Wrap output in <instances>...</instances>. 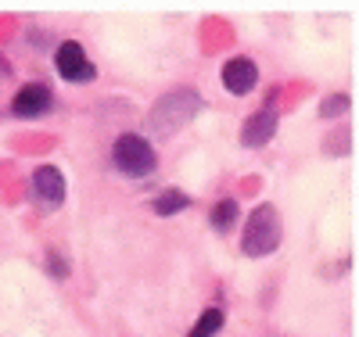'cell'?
Listing matches in <instances>:
<instances>
[{"instance_id": "1", "label": "cell", "mask_w": 359, "mask_h": 337, "mask_svg": "<svg viewBox=\"0 0 359 337\" xmlns=\"http://www.w3.org/2000/svg\"><path fill=\"white\" fill-rule=\"evenodd\" d=\"M198 111H201V94L191 86H180L147 111V126L158 137H172V133H180V126H187Z\"/></svg>"}, {"instance_id": "2", "label": "cell", "mask_w": 359, "mask_h": 337, "mask_svg": "<svg viewBox=\"0 0 359 337\" xmlns=\"http://www.w3.org/2000/svg\"><path fill=\"white\" fill-rule=\"evenodd\" d=\"M280 237H284V226H280V212L273 205H259L252 212V219L245 223V233H241V252L248 259H266L280 248Z\"/></svg>"}, {"instance_id": "3", "label": "cell", "mask_w": 359, "mask_h": 337, "mask_svg": "<svg viewBox=\"0 0 359 337\" xmlns=\"http://www.w3.org/2000/svg\"><path fill=\"white\" fill-rule=\"evenodd\" d=\"M111 165L130 176V179H144V176H151L155 165H158V155H155V144L140 137V133H123V137H115L111 144Z\"/></svg>"}, {"instance_id": "4", "label": "cell", "mask_w": 359, "mask_h": 337, "mask_svg": "<svg viewBox=\"0 0 359 337\" xmlns=\"http://www.w3.org/2000/svg\"><path fill=\"white\" fill-rule=\"evenodd\" d=\"M54 69L62 72V79H69V83H90V79L97 76L94 61L86 57L83 43H76V40L57 43V50H54Z\"/></svg>"}, {"instance_id": "5", "label": "cell", "mask_w": 359, "mask_h": 337, "mask_svg": "<svg viewBox=\"0 0 359 337\" xmlns=\"http://www.w3.org/2000/svg\"><path fill=\"white\" fill-rule=\"evenodd\" d=\"M29 187H33V198L43 205V208H57V205H65V176L57 165H40L33 169V179H29Z\"/></svg>"}, {"instance_id": "6", "label": "cell", "mask_w": 359, "mask_h": 337, "mask_svg": "<svg viewBox=\"0 0 359 337\" xmlns=\"http://www.w3.org/2000/svg\"><path fill=\"white\" fill-rule=\"evenodd\" d=\"M273 97H277V94H273ZM273 97H269L266 108H259L255 115L245 118V126H241V144H245V147H266L269 140L277 137L280 115H277V108H273Z\"/></svg>"}, {"instance_id": "7", "label": "cell", "mask_w": 359, "mask_h": 337, "mask_svg": "<svg viewBox=\"0 0 359 337\" xmlns=\"http://www.w3.org/2000/svg\"><path fill=\"white\" fill-rule=\"evenodd\" d=\"M50 108H54V94L47 83H25L11 101V111L18 118H43Z\"/></svg>"}, {"instance_id": "8", "label": "cell", "mask_w": 359, "mask_h": 337, "mask_svg": "<svg viewBox=\"0 0 359 337\" xmlns=\"http://www.w3.org/2000/svg\"><path fill=\"white\" fill-rule=\"evenodd\" d=\"M259 83V69H255V61L252 57H230L226 65H223V86H226V94L233 97H245L252 94Z\"/></svg>"}, {"instance_id": "9", "label": "cell", "mask_w": 359, "mask_h": 337, "mask_svg": "<svg viewBox=\"0 0 359 337\" xmlns=\"http://www.w3.org/2000/svg\"><path fill=\"white\" fill-rule=\"evenodd\" d=\"M208 219H212V230H216V233H230V230L237 226V219H241V208H237L233 198H223V201L212 208V216H208Z\"/></svg>"}, {"instance_id": "10", "label": "cell", "mask_w": 359, "mask_h": 337, "mask_svg": "<svg viewBox=\"0 0 359 337\" xmlns=\"http://www.w3.org/2000/svg\"><path fill=\"white\" fill-rule=\"evenodd\" d=\"M223 323H226V316H223V309H205L201 316H198V323H194V330H191V337H216L219 330H223Z\"/></svg>"}, {"instance_id": "11", "label": "cell", "mask_w": 359, "mask_h": 337, "mask_svg": "<svg viewBox=\"0 0 359 337\" xmlns=\"http://www.w3.org/2000/svg\"><path fill=\"white\" fill-rule=\"evenodd\" d=\"M187 205H191V198H187V194H180V191H162V194L151 201L155 216H176V212H184Z\"/></svg>"}, {"instance_id": "12", "label": "cell", "mask_w": 359, "mask_h": 337, "mask_svg": "<svg viewBox=\"0 0 359 337\" xmlns=\"http://www.w3.org/2000/svg\"><path fill=\"white\" fill-rule=\"evenodd\" d=\"M348 104H352V97H348V94H331V97H323V104H320V118L345 115V111H348Z\"/></svg>"}, {"instance_id": "13", "label": "cell", "mask_w": 359, "mask_h": 337, "mask_svg": "<svg viewBox=\"0 0 359 337\" xmlns=\"http://www.w3.org/2000/svg\"><path fill=\"white\" fill-rule=\"evenodd\" d=\"M47 269H50V277H54V280H65V277H69V262L57 255V252L47 255Z\"/></svg>"}]
</instances>
